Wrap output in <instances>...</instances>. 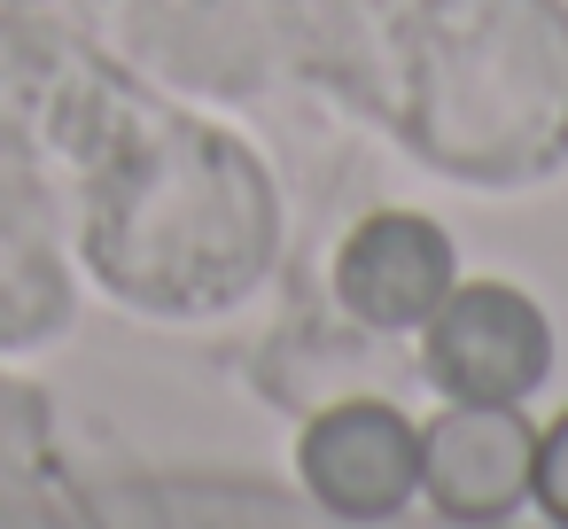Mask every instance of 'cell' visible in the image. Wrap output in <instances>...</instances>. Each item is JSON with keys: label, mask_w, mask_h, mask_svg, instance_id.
Returning a JSON list of instances; mask_svg holds the SVG:
<instances>
[{"label": "cell", "mask_w": 568, "mask_h": 529, "mask_svg": "<svg viewBox=\"0 0 568 529\" xmlns=\"http://www.w3.org/2000/svg\"><path fill=\"white\" fill-rule=\"evenodd\" d=\"M537 467V436L514 405L490 397H459L428 436H420V482L436 490V506L452 521H498L521 506Z\"/></svg>", "instance_id": "obj_3"}, {"label": "cell", "mask_w": 568, "mask_h": 529, "mask_svg": "<svg viewBox=\"0 0 568 529\" xmlns=\"http://www.w3.org/2000/svg\"><path fill=\"white\" fill-rule=\"evenodd\" d=\"M545 366H552L545 312L506 281H467L428 312V374L452 397L514 405L545 382Z\"/></svg>", "instance_id": "obj_1"}, {"label": "cell", "mask_w": 568, "mask_h": 529, "mask_svg": "<svg viewBox=\"0 0 568 529\" xmlns=\"http://www.w3.org/2000/svg\"><path fill=\"white\" fill-rule=\"evenodd\" d=\"M304 482L343 521H389L420 490V428L374 397L335 405L304 436Z\"/></svg>", "instance_id": "obj_2"}, {"label": "cell", "mask_w": 568, "mask_h": 529, "mask_svg": "<svg viewBox=\"0 0 568 529\" xmlns=\"http://www.w3.org/2000/svg\"><path fill=\"white\" fill-rule=\"evenodd\" d=\"M335 288L366 327H420L452 296V242L413 211H382L343 242Z\"/></svg>", "instance_id": "obj_4"}, {"label": "cell", "mask_w": 568, "mask_h": 529, "mask_svg": "<svg viewBox=\"0 0 568 529\" xmlns=\"http://www.w3.org/2000/svg\"><path fill=\"white\" fill-rule=\"evenodd\" d=\"M529 490H537V506L568 529V413L537 436V467H529Z\"/></svg>", "instance_id": "obj_5"}]
</instances>
